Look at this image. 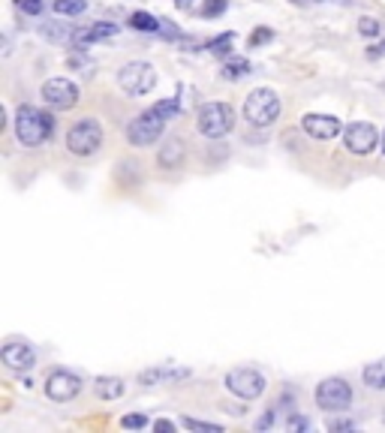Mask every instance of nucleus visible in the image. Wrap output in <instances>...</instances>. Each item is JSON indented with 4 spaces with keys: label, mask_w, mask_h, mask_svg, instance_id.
<instances>
[{
    "label": "nucleus",
    "mask_w": 385,
    "mask_h": 433,
    "mask_svg": "<svg viewBox=\"0 0 385 433\" xmlns=\"http://www.w3.org/2000/svg\"><path fill=\"white\" fill-rule=\"evenodd\" d=\"M55 133V118L36 106H18L16 111V138L24 148H40Z\"/></svg>",
    "instance_id": "obj_1"
},
{
    "label": "nucleus",
    "mask_w": 385,
    "mask_h": 433,
    "mask_svg": "<svg viewBox=\"0 0 385 433\" xmlns=\"http://www.w3.org/2000/svg\"><path fill=\"white\" fill-rule=\"evenodd\" d=\"M280 114V97L274 91H268V87H259V91H253L247 97V103H244V118H247L253 126H271Z\"/></svg>",
    "instance_id": "obj_2"
},
{
    "label": "nucleus",
    "mask_w": 385,
    "mask_h": 433,
    "mask_svg": "<svg viewBox=\"0 0 385 433\" xmlns=\"http://www.w3.org/2000/svg\"><path fill=\"white\" fill-rule=\"evenodd\" d=\"M235 126V111L226 103H205L199 109V133L208 138H223L226 133H232Z\"/></svg>",
    "instance_id": "obj_3"
},
{
    "label": "nucleus",
    "mask_w": 385,
    "mask_h": 433,
    "mask_svg": "<svg viewBox=\"0 0 385 433\" xmlns=\"http://www.w3.org/2000/svg\"><path fill=\"white\" fill-rule=\"evenodd\" d=\"M118 84L130 97H145L153 91V84H157V72H153V67L145 60H130L126 67H121Z\"/></svg>",
    "instance_id": "obj_4"
},
{
    "label": "nucleus",
    "mask_w": 385,
    "mask_h": 433,
    "mask_svg": "<svg viewBox=\"0 0 385 433\" xmlns=\"http://www.w3.org/2000/svg\"><path fill=\"white\" fill-rule=\"evenodd\" d=\"M102 145V126L94 118H82L75 126H70L67 133V148L79 157H91L94 150H99Z\"/></svg>",
    "instance_id": "obj_5"
},
{
    "label": "nucleus",
    "mask_w": 385,
    "mask_h": 433,
    "mask_svg": "<svg viewBox=\"0 0 385 433\" xmlns=\"http://www.w3.org/2000/svg\"><path fill=\"white\" fill-rule=\"evenodd\" d=\"M316 403H319V410H325V412H343L346 406L352 403L349 382L340 379V376L322 379L319 382V388H316Z\"/></svg>",
    "instance_id": "obj_6"
},
{
    "label": "nucleus",
    "mask_w": 385,
    "mask_h": 433,
    "mask_svg": "<svg viewBox=\"0 0 385 433\" xmlns=\"http://www.w3.org/2000/svg\"><path fill=\"white\" fill-rule=\"evenodd\" d=\"M226 388L241 400H256L265 391V376L259 371H253V367H232L226 373Z\"/></svg>",
    "instance_id": "obj_7"
},
{
    "label": "nucleus",
    "mask_w": 385,
    "mask_h": 433,
    "mask_svg": "<svg viewBox=\"0 0 385 433\" xmlns=\"http://www.w3.org/2000/svg\"><path fill=\"white\" fill-rule=\"evenodd\" d=\"M163 126H166V118H160L153 109H148V111L136 114V118L130 121V126H126V138H130V145L145 148V145H153L163 136Z\"/></svg>",
    "instance_id": "obj_8"
},
{
    "label": "nucleus",
    "mask_w": 385,
    "mask_h": 433,
    "mask_svg": "<svg viewBox=\"0 0 385 433\" xmlns=\"http://www.w3.org/2000/svg\"><path fill=\"white\" fill-rule=\"evenodd\" d=\"M379 142H382V138H379V133H376V126L367 124V121L349 124V126H346V133H343V145L349 148L352 154H358V157H367Z\"/></svg>",
    "instance_id": "obj_9"
},
{
    "label": "nucleus",
    "mask_w": 385,
    "mask_h": 433,
    "mask_svg": "<svg viewBox=\"0 0 385 433\" xmlns=\"http://www.w3.org/2000/svg\"><path fill=\"white\" fill-rule=\"evenodd\" d=\"M43 103L51 106V109H72L79 103V84L70 82V79H48L43 84Z\"/></svg>",
    "instance_id": "obj_10"
},
{
    "label": "nucleus",
    "mask_w": 385,
    "mask_h": 433,
    "mask_svg": "<svg viewBox=\"0 0 385 433\" xmlns=\"http://www.w3.org/2000/svg\"><path fill=\"white\" fill-rule=\"evenodd\" d=\"M79 391H82V379L75 376V373H70V371H63V367L51 371L48 379H45V394H48L51 400H58V403L72 400Z\"/></svg>",
    "instance_id": "obj_11"
},
{
    "label": "nucleus",
    "mask_w": 385,
    "mask_h": 433,
    "mask_svg": "<svg viewBox=\"0 0 385 433\" xmlns=\"http://www.w3.org/2000/svg\"><path fill=\"white\" fill-rule=\"evenodd\" d=\"M0 361H4L9 371H16V373H28V371H33V364H36V352H33V346H28V343L12 340V343H6V346L0 349Z\"/></svg>",
    "instance_id": "obj_12"
},
{
    "label": "nucleus",
    "mask_w": 385,
    "mask_h": 433,
    "mask_svg": "<svg viewBox=\"0 0 385 433\" xmlns=\"http://www.w3.org/2000/svg\"><path fill=\"white\" fill-rule=\"evenodd\" d=\"M301 126H304V133L310 136V138H322V142H325V138H337L340 130H343L340 118H335V114H316V111L304 114Z\"/></svg>",
    "instance_id": "obj_13"
},
{
    "label": "nucleus",
    "mask_w": 385,
    "mask_h": 433,
    "mask_svg": "<svg viewBox=\"0 0 385 433\" xmlns=\"http://www.w3.org/2000/svg\"><path fill=\"white\" fill-rule=\"evenodd\" d=\"M121 31V24H112V21H97V24H87V28H79L72 33V45H87V43H99V40H112L114 33Z\"/></svg>",
    "instance_id": "obj_14"
},
{
    "label": "nucleus",
    "mask_w": 385,
    "mask_h": 433,
    "mask_svg": "<svg viewBox=\"0 0 385 433\" xmlns=\"http://www.w3.org/2000/svg\"><path fill=\"white\" fill-rule=\"evenodd\" d=\"M192 371L190 367H172V364H160V367H151V371L139 373V382L142 385H163V382H178V379H187Z\"/></svg>",
    "instance_id": "obj_15"
},
{
    "label": "nucleus",
    "mask_w": 385,
    "mask_h": 433,
    "mask_svg": "<svg viewBox=\"0 0 385 433\" xmlns=\"http://www.w3.org/2000/svg\"><path fill=\"white\" fill-rule=\"evenodd\" d=\"M184 163V142L178 136H172L169 142L160 148V165L163 169H178Z\"/></svg>",
    "instance_id": "obj_16"
},
{
    "label": "nucleus",
    "mask_w": 385,
    "mask_h": 433,
    "mask_svg": "<svg viewBox=\"0 0 385 433\" xmlns=\"http://www.w3.org/2000/svg\"><path fill=\"white\" fill-rule=\"evenodd\" d=\"M94 391H97V398H102V400H118L124 394V379H118V376H97Z\"/></svg>",
    "instance_id": "obj_17"
},
{
    "label": "nucleus",
    "mask_w": 385,
    "mask_h": 433,
    "mask_svg": "<svg viewBox=\"0 0 385 433\" xmlns=\"http://www.w3.org/2000/svg\"><path fill=\"white\" fill-rule=\"evenodd\" d=\"M126 24H130L133 31H145V33H160V28H163V21L153 18L151 12H133Z\"/></svg>",
    "instance_id": "obj_18"
},
{
    "label": "nucleus",
    "mask_w": 385,
    "mask_h": 433,
    "mask_svg": "<svg viewBox=\"0 0 385 433\" xmlns=\"http://www.w3.org/2000/svg\"><path fill=\"white\" fill-rule=\"evenodd\" d=\"M364 385L374 391H385V361H374L364 367Z\"/></svg>",
    "instance_id": "obj_19"
},
{
    "label": "nucleus",
    "mask_w": 385,
    "mask_h": 433,
    "mask_svg": "<svg viewBox=\"0 0 385 433\" xmlns=\"http://www.w3.org/2000/svg\"><path fill=\"white\" fill-rule=\"evenodd\" d=\"M253 70V63L250 60H244V57H232V60H226V67H223V75L229 82H238L244 79V75H250Z\"/></svg>",
    "instance_id": "obj_20"
},
{
    "label": "nucleus",
    "mask_w": 385,
    "mask_h": 433,
    "mask_svg": "<svg viewBox=\"0 0 385 433\" xmlns=\"http://www.w3.org/2000/svg\"><path fill=\"white\" fill-rule=\"evenodd\" d=\"M72 28L70 24H60V21H48L45 28H43V36H48V40H55V43H72Z\"/></svg>",
    "instance_id": "obj_21"
},
{
    "label": "nucleus",
    "mask_w": 385,
    "mask_h": 433,
    "mask_svg": "<svg viewBox=\"0 0 385 433\" xmlns=\"http://www.w3.org/2000/svg\"><path fill=\"white\" fill-rule=\"evenodd\" d=\"M51 6H55V12H58V16H82V12L87 9V0H55V4H51Z\"/></svg>",
    "instance_id": "obj_22"
},
{
    "label": "nucleus",
    "mask_w": 385,
    "mask_h": 433,
    "mask_svg": "<svg viewBox=\"0 0 385 433\" xmlns=\"http://www.w3.org/2000/svg\"><path fill=\"white\" fill-rule=\"evenodd\" d=\"M232 43H235V33H223L220 40H211L208 43V52L217 55V57H226L229 52H232Z\"/></svg>",
    "instance_id": "obj_23"
},
{
    "label": "nucleus",
    "mask_w": 385,
    "mask_h": 433,
    "mask_svg": "<svg viewBox=\"0 0 385 433\" xmlns=\"http://www.w3.org/2000/svg\"><path fill=\"white\" fill-rule=\"evenodd\" d=\"M151 109L157 111L160 118H166V121H169V118H175V114L181 111V106H178V99H175V97H169V99H160V103H153Z\"/></svg>",
    "instance_id": "obj_24"
},
{
    "label": "nucleus",
    "mask_w": 385,
    "mask_h": 433,
    "mask_svg": "<svg viewBox=\"0 0 385 433\" xmlns=\"http://www.w3.org/2000/svg\"><path fill=\"white\" fill-rule=\"evenodd\" d=\"M229 6V0H205L202 4V18H214V16H223Z\"/></svg>",
    "instance_id": "obj_25"
},
{
    "label": "nucleus",
    "mask_w": 385,
    "mask_h": 433,
    "mask_svg": "<svg viewBox=\"0 0 385 433\" xmlns=\"http://www.w3.org/2000/svg\"><path fill=\"white\" fill-rule=\"evenodd\" d=\"M181 424L187 430H211V433H220V424H214V422H199V418H181Z\"/></svg>",
    "instance_id": "obj_26"
},
{
    "label": "nucleus",
    "mask_w": 385,
    "mask_h": 433,
    "mask_svg": "<svg viewBox=\"0 0 385 433\" xmlns=\"http://www.w3.org/2000/svg\"><path fill=\"white\" fill-rule=\"evenodd\" d=\"M18 9L24 12V16H40V12L45 9V0H18Z\"/></svg>",
    "instance_id": "obj_27"
},
{
    "label": "nucleus",
    "mask_w": 385,
    "mask_h": 433,
    "mask_svg": "<svg viewBox=\"0 0 385 433\" xmlns=\"http://www.w3.org/2000/svg\"><path fill=\"white\" fill-rule=\"evenodd\" d=\"M121 427H126V430H142V427H148V415H124L121 418Z\"/></svg>",
    "instance_id": "obj_28"
},
{
    "label": "nucleus",
    "mask_w": 385,
    "mask_h": 433,
    "mask_svg": "<svg viewBox=\"0 0 385 433\" xmlns=\"http://www.w3.org/2000/svg\"><path fill=\"white\" fill-rule=\"evenodd\" d=\"M358 31H362L364 36H376L382 28H379V21L376 18H370V16H364L362 21H358Z\"/></svg>",
    "instance_id": "obj_29"
},
{
    "label": "nucleus",
    "mask_w": 385,
    "mask_h": 433,
    "mask_svg": "<svg viewBox=\"0 0 385 433\" xmlns=\"http://www.w3.org/2000/svg\"><path fill=\"white\" fill-rule=\"evenodd\" d=\"M271 36H274V33H271V31H268V28H256V31H253V36H250V45L256 48V45H262V43H268V40H271Z\"/></svg>",
    "instance_id": "obj_30"
},
{
    "label": "nucleus",
    "mask_w": 385,
    "mask_h": 433,
    "mask_svg": "<svg viewBox=\"0 0 385 433\" xmlns=\"http://www.w3.org/2000/svg\"><path fill=\"white\" fill-rule=\"evenodd\" d=\"M328 430H355V422H349V418H331Z\"/></svg>",
    "instance_id": "obj_31"
},
{
    "label": "nucleus",
    "mask_w": 385,
    "mask_h": 433,
    "mask_svg": "<svg viewBox=\"0 0 385 433\" xmlns=\"http://www.w3.org/2000/svg\"><path fill=\"white\" fill-rule=\"evenodd\" d=\"M286 424H289L292 430H310V427H313V422H307L304 415H292V418H289Z\"/></svg>",
    "instance_id": "obj_32"
},
{
    "label": "nucleus",
    "mask_w": 385,
    "mask_h": 433,
    "mask_svg": "<svg viewBox=\"0 0 385 433\" xmlns=\"http://www.w3.org/2000/svg\"><path fill=\"white\" fill-rule=\"evenodd\" d=\"M163 24H166V28H160V33L166 36V40H181V31H178L172 21H163Z\"/></svg>",
    "instance_id": "obj_33"
},
{
    "label": "nucleus",
    "mask_w": 385,
    "mask_h": 433,
    "mask_svg": "<svg viewBox=\"0 0 385 433\" xmlns=\"http://www.w3.org/2000/svg\"><path fill=\"white\" fill-rule=\"evenodd\" d=\"M271 424H274V410H271V412H265V415L259 418V422H256V430H268Z\"/></svg>",
    "instance_id": "obj_34"
},
{
    "label": "nucleus",
    "mask_w": 385,
    "mask_h": 433,
    "mask_svg": "<svg viewBox=\"0 0 385 433\" xmlns=\"http://www.w3.org/2000/svg\"><path fill=\"white\" fill-rule=\"evenodd\" d=\"M153 430H163V433L169 430L172 433L175 430V422H169V418H160V422H153Z\"/></svg>",
    "instance_id": "obj_35"
},
{
    "label": "nucleus",
    "mask_w": 385,
    "mask_h": 433,
    "mask_svg": "<svg viewBox=\"0 0 385 433\" xmlns=\"http://www.w3.org/2000/svg\"><path fill=\"white\" fill-rule=\"evenodd\" d=\"M175 6H178V9H190L192 0H175Z\"/></svg>",
    "instance_id": "obj_36"
},
{
    "label": "nucleus",
    "mask_w": 385,
    "mask_h": 433,
    "mask_svg": "<svg viewBox=\"0 0 385 433\" xmlns=\"http://www.w3.org/2000/svg\"><path fill=\"white\" fill-rule=\"evenodd\" d=\"M370 55H374V57H376V55H385V43H382V45H374V48H370Z\"/></svg>",
    "instance_id": "obj_37"
},
{
    "label": "nucleus",
    "mask_w": 385,
    "mask_h": 433,
    "mask_svg": "<svg viewBox=\"0 0 385 433\" xmlns=\"http://www.w3.org/2000/svg\"><path fill=\"white\" fill-rule=\"evenodd\" d=\"M316 4H325V0H316ZM335 4H349V0H335Z\"/></svg>",
    "instance_id": "obj_38"
},
{
    "label": "nucleus",
    "mask_w": 385,
    "mask_h": 433,
    "mask_svg": "<svg viewBox=\"0 0 385 433\" xmlns=\"http://www.w3.org/2000/svg\"><path fill=\"white\" fill-rule=\"evenodd\" d=\"M382 154H385V133H382Z\"/></svg>",
    "instance_id": "obj_39"
}]
</instances>
